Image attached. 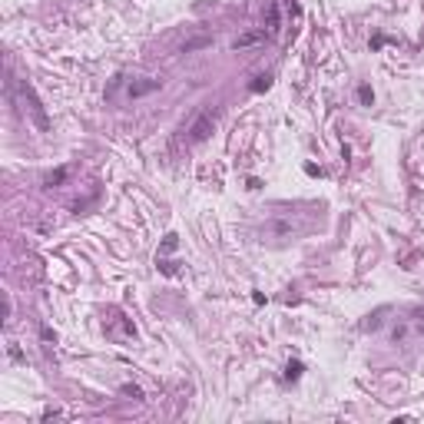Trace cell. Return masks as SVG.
Listing matches in <instances>:
<instances>
[{"mask_svg": "<svg viewBox=\"0 0 424 424\" xmlns=\"http://www.w3.org/2000/svg\"><path fill=\"white\" fill-rule=\"evenodd\" d=\"M302 361H288V368H285V378H288V381H298V378H302Z\"/></svg>", "mask_w": 424, "mask_h": 424, "instance_id": "obj_8", "label": "cell"}, {"mask_svg": "<svg viewBox=\"0 0 424 424\" xmlns=\"http://www.w3.org/2000/svg\"><path fill=\"white\" fill-rule=\"evenodd\" d=\"M385 315H388V308H378L374 315H368V322H365L361 328H365V332H378V328H381V322H385Z\"/></svg>", "mask_w": 424, "mask_h": 424, "instance_id": "obj_5", "label": "cell"}, {"mask_svg": "<svg viewBox=\"0 0 424 424\" xmlns=\"http://www.w3.org/2000/svg\"><path fill=\"white\" fill-rule=\"evenodd\" d=\"M212 129H216V113L203 110L192 119V126H189V139H192V143H205V139L212 136Z\"/></svg>", "mask_w": 424, "mask_h": 424, "instance_id": "obj_1", "label": "cell"}, {"mask_svg": "<svg viewBox=\"0 0 424 424\" xmlns=\"http://www.w3.org/2000/svg\"><path fill=\"white\" fill-rule=\"evenodd\" d=\"M209 43H212V40H209V37H196V40H186V43H183V53H192V50H205Z\"/></svg>", "mask_w": 424, "mask_h": 424, "instance_id": "obj_6", "label": "cell"}, {"mask_svg": "<svg viewBox=\"0 0 424 424\" xmlns=\"http://www.w3.org/2000/svg\"><path fill=\"white\" fill-rule=\"evenodd\" d=\"M265 34H269V40L278 34V3H269V23H265Z\"/></svg>", "mask_w": 424, "mask_h": 424, "instance_id": "obj_4", "label": "cell"}, {"mask_svg": "<svg viewBox=\"0 0 424 424\" xmlns=\"http://www.w3.org/2000/svg\"><path fill=\"white\" fill-rule=\"evenodd\" d=\"M163 86L159 80H139V83H129V100H139V96H146V93H156Z\"/></svg>", "mask_w": 424, "mask_h": 424, "instance_id": "obj_3", "label": "cell"}, {"mask_svg": "<svg viewBox=\"0 0 424 424\" xmlns=\"http://www.w3.org/2000/svg\"><path fill=\"white\" fill-rule=\"evenodd\" d=\"M67 176H70V169L63 166V169H56V172H50V176L43 179V186H50V189H53V186H60L63 179H67Z\"/></svg>", "mask_w": 424, "mask_h": 424, "instance_id": "obj_7", "label": "cell"}, {"mask_svg": "<svg viewBox=\"0 0 424 424\" xmlns=\"http://www.w3.org/2000/svg\"><path fill=\"white\" fill-rule=\"evenodd\" d=\"M358 100H361L365 106H371V103H374V90H371L368 83H365V86H358Z\"/></svg>", "mask_w": 424, "mask_h": 424, "instance_id": "obj_10", "label": "cell"}, {"mask_svg": "<svg viewBox=\"0 0 424 424\" xmlns=\"http://www.w3.org/2000/svg\"><path fill=\"white\" fill-rule=\"evenodd\" d=\"M269 34H265V27L262 30H249V34H242V37L232 40V50H245V47H255V43H265Z\"/></svg>", "mask_w": 424, "mask_h": 424, "instance_id": "obj_2", "label": "cell"}, {"mask_svg": "<svg viewBox=\"0 0 424 424\" xmlns=\"http://www.w3.org/2000/svg\"><path fill=\"white\" fill-rule=\"evenodd\" d=\"M269 86H272V76H255L249 90H252V93H262V90H269Z\"/></svg>", "mask_w": 424, "mask_h": 424, "instance_id": "obj_9", "label": "cell"}, {"mask_svg": "<svg viewBox=\"0 0 424 424\" xmlns=\"http://www.w3.org/2000/svg\"><path fill=\"white\" fill-rule=\"evenodd\" d=\"M163 249H166V252H172V249H176V236H166V245H163Z\"/></svg>", "mask_w": 424, "mask_h": 424, "instance_id": "obj_12", "label": "cell"}, {"mask_svg": "<svg viewBox=\"0 0 424 424\" xmlns=\"http://www.w3.org/2000/svg\"><path fill=\"white\" fill-rule=\"evenodd\" d=\"M119 391H123V394H129V398H136V401H143V388H136V385H123Z\"/></svg>", "mask_w": 424, "mask_h": 424, "instance_id": "obj_11", "label": "cell"}]
</instances>
